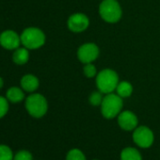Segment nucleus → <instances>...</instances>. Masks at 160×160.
Returning a JSON list of instances; mask_svg holds the SVG:
<instances>
[{"instance_id": "obj_12", "label": "nucleus", "mask_w": 160, "mask_h": 160, "mask_svg": "<svg viewBox=\"0 0 160 160\" xmlns=\"http://www.w3.org/2000/svg\"><path fill=\"white\" fill-rule=\"evenodd\" d=\"M12 59L13 61L18 65L26 64L29 59V53L28 49L26 47H18L15 49L14 53L12 54Z\"/></svg>"}, {"instance_id": "obj_18", "label": "nucleus", "mask_w": 160, "mask_h": 160, "mask_svg": "<svg viewBox=\"0 0 160 160\" xmlns=\"http://www.w3.org/2000/svg\"><path fill=\"white\" fill-rule=\"evenodd\" d=\"M103 99H104V97H103L101 92H94L90 95L89 101H90L91 105H92L94 107H97V106H101V104L103 102Z\"/></svg>"}, {"instance_id": "obj_10", "label": "nucleus", "mask_w": 160, "mask_h": 160, "mask_svg": "<svg viewBox=\"0 0 160 160\" xmlns=\"http://www.w3.org/2000/svg\"><path fill=\"white\" fill-rule=\"evenodd\" d=\"M138 117L132 111L125 110L118 115V124L125 131H134L138 127Z\"/></svg>"}, {"instance_id": "obj_17", "label": "nucleus", "mask_w": 160, "mask_h": 160, "mask_svg": "<svg viewBox=\"0 0 160 160\" xmlns=\"http://www.w3.org/2000/svg\"><path fill=\"white\" fill-rule=\"evenodd\" d=\"M12 150L5 144H0V160H13Z\"/></svg>"}, {"instance_id": "obj_19", "label": "nucleus", "mask_w": 160, "mask_h": 160, "mask_svg": "<svg viewBox=\"0 0 160 160\" xmlns=\"http://www.w3.org/2000/svg\"><path fill=\"white\" fill-rule=\"evenodd\" d=\"M13 160H33L32 153L27 150H21L14 154Z\"/></svg>"}, {"instance_id": "obj_14", "label": "nucleus", "mask_w": 160, "mask_h": 160, "mask_svg": "<svg viewBox=\"0 0 160 160\" xmlns=\"http://www.w3.org/2000/svg\"><path fill=\"white\" fill-rule=\"evenodd\" d=\"M24 98H25V93L20 88L12 87L10 88L7 92V99L13 104L23 101Z\"/></svg>"}, {"instance_id": "obj_7", "label": "nucleus", "mask_w": 160, "mask_h": 160, "mask_svg": "<svg viewBox=\"0 0 160 160\" xmlns=\"http://www.w3.org/2000/svg\"><path fill=\"white\" fill-rule=\"evenodd\" d=\"M99 56V48L95 43L88 42L82 44L78 48L77 57L78 59L83 63H92Z\"/></svg>"}, {"instance_id": "obj_13", "label": "nucleus", "mask_w": 160, "mask_h": 160, "mask_svg": "<svg viewBox=\"0 0 160 160\" xmlns=\"http://www.w3.org/2000/svg\"><path fill=\"white\" fill-rule=\"evenodd\" d=\"M121 160H142V156L136 148L126 147L121 152Z\"/></svg>"}, {"instance_id": "obj_8", "label": "nucleus", "mask_w": 160, "mask_h": 160, "mask_svg": "<svg viewBox=\"0 0 160 160\" xmlns=\"http://www.w3.org/2000/svg\"><path fill=\"white\" fill-rule=\"evenodd\" d=\"M90 20L87 17V15L83 13H74L72 14L67 22L68 28L72 32H82L86 30L89 27Z\"/></svg>"}, {"instance_id": "obj_2", "label": "nucleus", "mask_w": 160, "mask_h": 160, "mask_svg": "<svg viewBox=\"0 0 160 160\" xmlns=\"http://www.w3.org/2000/svg\"><path fill=\"white\" fill-rule=\"evenodd\" d=\"M122 105L123 103L121 96H119L118 94H114L113 92L108 93L104 97L101 104L102 115L106 119H113L122 112Z\"/></svg>"}, {"instance_id": "obj_6", "label": "nucleus", "mask_w": 160, "mask_h": 160, "mask_svg": "<svg viewBox=\"0 0 160 160\" xmlns=\"http://www.w3.org/2000/svg\"><path fill=\"white\" fill-rule=\"evenodd\" d=\"M133 140L135 144L140 148H149L152 145L154 140V136L152 131L144 125L138 126L133 132Z\"/></svg>"}, {"instance_id": "obj_21", "label": "nucleus", "mask_w": 160, "mask_h": 160, "mask_svg": "<svg viewBox=\"0 0 160 160\" xmlns=\"http://www.w3.org/2000/svg\"><path fill=\"white\" fill-rule=\"evenodd\" d=\"M9 100L3 96H0V119L3 118L9 110Z\"/></svg>"}, {"instance_id": "obj_22", "label": "nucleus", "mask_w": 160, "mask_h": 160, "mask_svg": "<svg viewBox=\"0 0 160 160\" xmlns=\"http://www.w3.org/2000/svg\"><path fill=\"white\" fill-rule=\"evenodd\" d=\"M4 85V81H3V78L0 77V89H1Z\"/></svg>"}, {"instance_id": "obj_15", "label": "nucleus", "mask_w": 160, "mask_h": 160, "mask_svg": "<svg viewBox=\"0 0 160 160\" xmlns=\"http://www.w3.org/2000/svg\"><path fill=\"white\" fill-rule=\"evenodd\" d=\"M116 91H117V94L119 96H121L122 98H125V97H129L132 94L133 87L129 82L122 81V82H119V84L116 88Z\"/></svg>"}, {"instance_id": "obj_11", "label": "nucleus", "mask_w": 160, "mask_h": 160, "mask_svg": "<svg viewBox=\"0 0 160 160\" xmlns=\"http://www.w3.org/2000/svg\"><path fill=\"white\" fill-rule=\"evenodd\" d=\"M39 79L33 74H26L21 79V87L25 92H33L39 88Z\"/></svg>"}, {"instance_id": "obj_3", "label": "nucleus", "mask_w": 160, "mask_h": 160, "mask_svg": "<svg viewBox=\"0 0 160 160\" xmlns=\"http://www.w3.org/2000/svg\"><path fill=\"white\" fill-rule=\"evenodd\" d=\"M26 109L30 116L39 119L46 114L48 104L43 95L40 93H33L26 100Z\"/></svg>"}, {"instance_id": "obj_20", "label": "nucleus", "mask_w": 160, "mask_h": 160, "mask_svg": "<svg viewBox=\"0 0 160 160\" xmlns=\"http://www.w3.org/2000/svg\"><path fill=\"white\" fill-rule=\"evenodd\" d=\"M84 73L88 78L94 77L95 75H97L96 67L92 63H86V65L84 67Z\"/></svg>"}, {"instance_id": "obj_4", "label": "nucleus", "mask_w": 160, "mask_h": 160, "mask_svg": "<svg viewBox=\"0 0 160 160\" xmlns=\"http://www.w3.org/2000/svg\"><path fill=\"white\" fill-rule=\"evenodd\" d=\"M99 13L108 23H117L122 17V8L117 0H103L99 7Z\"/></svg>"}, {"instance_id": "obj_23", "label": "nucleus", "mask_w": 160, "mask_h": 160, "mask_svg": "<svg viewBox=\"0 0 160 160\" xmlns=\"http://www.w3.org/2000/svg\"><path fill=\"white\" fill-rule=\"evenodd\" d=\"M93 160H98V159H93Z\"/></svg>"}, {"instance_id": "obj_16", "label": "nucleus", "mask_w": 160, "mask_h": 160, "mask_svg": "<svg viewBox=\"0 0 160 160\" xmlns=\"http://www.w3.org/2000/svg\"><path fill=\"white\" fill-rule=\"evenodd\" d=\"M66 160H87V158L81 150L73 148L67 152Z\"/></svg>"}, {"instance_id": "obj_5", "label": "nucleus", "mask_w": 160, "mask_h": 160, "mask_svg": "<svg viewBox=\"0 0 160 160\" xmlns=\"http://www.w3.org/2000/svg\"><path fill=\"white\" fill-rule=\"evenodd\" d=\"M45 42L44 33L37 28H26L21 35V43L28 49H38Z\"/></svg>"}, {"instance_id": "obj_9", "label": "nucleus", "mask_w": 160, "mask_h": 160, "mask_svg": "<svg viewBox=\"0 0 160 160\" xmlns=\"http://www.w3.org/2000/svg\"><path fill=\"white\" fill-rule=\"evenodd\" d=\"M21 37L13 30H5L0 35V44L5 49L15 50L20 46Z\"/></svg>"}, {"instance_id": "obj_1", "label": "nucleus", "mask_w": 160, "mask_h": 160, "mask_svg": "<svg viewBox=\"0 0 160 160\" xmlns=\"http://www.w3.org/2000/svg\"><path fill=\"white\" fill-rule=\"evenodd\" d=\"M119 84V76L111 69H104L96 75V86L102 93L113 92Z\"/></svg>"}]
</instances>
